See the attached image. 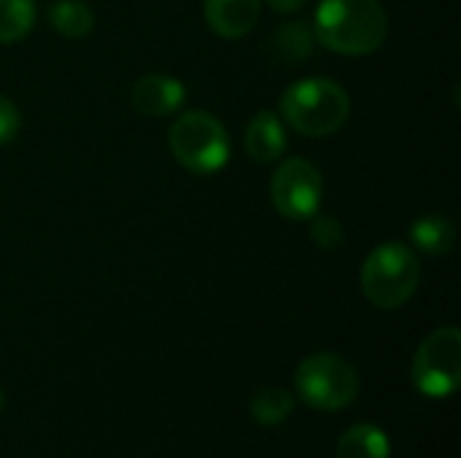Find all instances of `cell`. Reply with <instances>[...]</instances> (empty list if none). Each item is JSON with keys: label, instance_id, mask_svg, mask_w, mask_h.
I'll list each match as a JSON object with an SVG mask.
<instances>
[{"label": "cell", "instance_id": "cell-15", "mask_svg": "<svg viewBox=\"0 0 461 458\" xmlns=\"http://www.w3.org/2000/svg\"><path fill=\"white\" fill-rule=\"evenodd\" d=\"M294 410V397L286 389L278 386H265L254 394L249 413L259 427H281Z\"/></svg>", "mask_w": 461, "mask_h": 458}, {"label": "cell", "instance_id": "cell-4", "mask_svg": "<svg viewBox=\"0 0 461 458\" xmlns=\"http://www.w3.org/2000/svg\"><path fill=\"white\" fill-rule=\"evenodd\" d=\"M167 146L173 159L194 175H213L230 162L227 127L208 111L181 113L170 127Z\"/></svg>", "mask_w": 461, "mask_h": 458}, {"label": "cell", "instance_id": "cell-6", "mask_svg": "<svg viewBox=\"0 0 461 458\" xmlns=\"http://www.w3.org/2000/svg\"><path fill=\"white\" fill-rule=\"evenodd\" d=\"M411 378L416 391L432 400L451 397L459 389L461 332L456 327H440L419 346Z\"/></svg>", "mask_w": 461, "mask_h": 458}, {"label": "cell", "instance_id": "cell-16", "mask_svg": "<svg viewBox=\"0 0 461 458\" xmlns=\"http://www.w3.org/2000/svg\"><path fill=\"white\" fill-rule=\"evenodd\" d=\"M35 27V0H0V43H19Z\"/></svg>", "mask_w": 461, "mask_h": 458}, {"label": "cell", "instance_id": "cell-18", "mask_svg": "<svg viewBox=\"0 0 461 458\" xmlns=\"http://www.w3.org/2000/svg\"><path fill=\"white\" fill-rule=\"evenodd\" d=\"M22 130V116L19 108L14 105V100H8L5 94H0V146L11 143Z\"/></svg>", "mask_w": 461, "mask_h": 458}, {"label": "cell", "instance_id": "cell-20", "mask_svg": "<svg viewBox=\"0 0 461 458\" xmlns=\"http://www.w3.org/2000/svg\"><path fill=\"white\" fill-rule=\"evenodd\" d=\"M3 408H5V394L0 391V413H3Z\"/></svg>", "mask_w": 461, "mask_h": 458}, {"label": "cell", "instance_id": "cell-1", "mask_svg": "<svg viewBox=\"0 0 461 458\" xmlns=\"http://www.w3.org/2000/svg\"><path fill=\"white\" fill-rule=\"evenodd\" d=\"M389 16L378 0H321L313 16L316 43L343 57H365L384 46Z\"/></svg>", "mask_w": 461, "mask_h": 458}, {"label": "cell", "instance_id": "cell-8", "mask_svg": "<svg viewBox=\"0 0 461 458\" xmlns=\"http://www.w3.org/2000/svg\"><path fill=\"white\" fill-rule=\"evenodd\" d=\"M186 100V86L165 73H149L132 86V105L143 116H170Z\"/></svg>", "mask_w": 461, "mask_h": 458}, {"label": "cell", "instance_id": "cell-13", "mask_svg": "<svg viewBox=\"0 0 461 458\" xmlns=\"http://www.w3.org/2000/svg\"><path fill=\"white\" fill-rule=\"evenodd\" d=\"M389 437L373 424H357L343 432L338 443V458H389Z\"/></svg>", "mask_w": 461, "mask_h": 458}, {"label": "cell", "instance_id": "cell-10", "mask_svg": "<svg viewBox=\"0 0 461 458\" xmlns=\"http://www.w3.org/2000/svg\"><path fill=\"white\" fill-rule=\"evenodd\" d=\"M246 154L259 165H273L286 151V124L276 111H259L251 116L246 135Z\"/></svg>", "mask_w": 461, "mask_h": 458}, {"label": "cell", "instance_id": "cell-9", "mask_svg": "<svg viewBox=\"0 0 461 458\" xmlns=\"http://www.w3.org/2000/svg\"><path fill=\"white\" fill-rule=\"evenodd\" d=\"M203 13L216 35L235 40L257 27L262 0H203Z\"/></svg>", "mask_w": 461, "mask_h": 458}, {"label": "cell", "instance_id": "cell-3", "mask_svg": "<svg viewBox=\"0 0 461 458\" xmlns=\"http://www.w3.org/2000/svg\"><path fill=\"white\" fill-rule=\"evenodd\" d=\"M421 265L408 243H384L367 254L362 265V292L381 310L402 308L419 289Z\"/></svg>", "mask_w": 461, "mask_h": 458}, {"label": "cell", "instance_id": "cell-19", "mask_svg": "<svg viewBox=\"0 0 461 458\" xmlns=\"http://www.w3.org/2000/svg\"><path fill=\"white\" fill-rule=\"evenodd\" d=\"M267 5L278 13H297L308 5V0H267Z\"/></svg>", "mask_w": 461, "mask_h": 458}, {"label": "cell", "instance_id": "cell-2", "mask_svg": "<svg viewBox=\"0 0 461 458\" xmlns=\"http://www.w3.org/2000/svg\"><path fill=\"white\" fill-rule=\"evenodd\" d=\"M284 124L305 138L335 135L351 113L348 92L332 78H303L294 81L278 103Z\"/></svg>", "mask_w": 461, "mask_h": 458}, {"label": "cell", "instance_id": "cell-17", "mask_svg": "<svg viewBox=\"0 0 461 458\" xmlns=\"http://www.w3.org/2000/svg\"><path fill=\"white\" fill-rule=\"evenodd\" d=\"M311 238H313V243H316L319 248L332 251V248H340V246H343L346 229H343L340 219H335V216H319V213H316V216L311 219Z\"/></svg>", "mask_w": 461, "mask_h": 458}, {"label": "cell", "instance_id": "cell-14", "mask_svg": "<svg viewBox=\"0 0 461 458\" xmlns=\"http://www.w3.org/2000/svg\"><path fill=\"white\" fill-rule=\"evenodd\" d=\"M49 24L65 38H84L95 27V13L84 0H54L49 5Z\"/></svg>", "mask_w": 461, "mask_h": 458}, {"label": "cell", "instance_id": "cell-7", "mask_svg": "<svg viewBox=\"0 0 461 458\" xmlns=\"http://www.w3.org/2000/svg\"><path fill=\"white\" fill-rule=\"evenodd\" d=\"M324 197V178L311 159L289 157L270 178V200L289 221H311Z\"/></svg>", "mask_w": 461, "mask_h": 458}, {"label": "cell", "instance_id": "cell-12", "mask_svg": "<svg viewBox=\"0 0 461 458\" xmlns=\"http://www.w3.org/2000/svg\"><path fill=\"white\" fill-rule=\"evenodd\" d=\"M313 49H316V35H313V24L308 22H286L270 38V51L281 62H303L313 54Z\"/></svg>", "mask_w": 461, "mask_h": 458}, {"label": "cell", "instance_id": "cell-5", "mask_svg": "<svg viewBox=\"0 0 461 458\" xmlns=\"http://www.w3.org/2000/svg\"><path fill=\"white\" fill-rule=\"evenodd\" d=\"M294 389L300 400L316 410L332 413L348 408L359 394V373L340 354H313L303 359L294 373Z\"/></svg>", "mask_w": 461, "mask_h": 458}, {"label": "cell", "instance_id": "cell-11", "mask_svg": "<svg viewBox=\"0 0 461 458\" xmlns=\"http://www.w3.org/2000/svg\"><path fill=\"white\" fill-rule=\"evenodd\" d=\"M411 248L427 254V256H446L456 246V227L451 219L440 213L421 216L411 224Z\"/></svg>", "mask_w": 461, "mask_h": 458}]
</instances>
